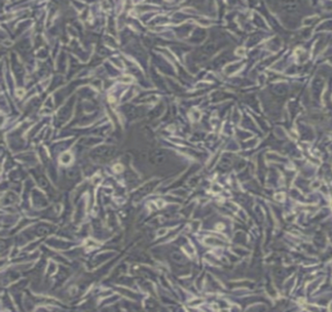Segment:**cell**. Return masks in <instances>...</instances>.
<instances>
[{"label":"cell","mask_w":332,"mask_h":312,"mask_svg":"<svg viewBox=\"0 0 332 312\" xmlns=\"http://www.w3.org/2000/svg\"><path fill=\"white\" fill-rule=\"evenodd\" d=\"M171 258L176 261V263H183L184 258H183V256L179 253H173L171 254Z\"/></svg>","instance_id":"obj_2"},{"label":"cell","mask_w":332,"mask_h":312,"mask_svg":"<svg viewBox=\"0 0 332 312\" xmlns=\"http://www.w3.org/2000/svg\"><path fill=\"white\" fill-rule=\"evenodd\" d=\"M152 158L154 159V162L156 163H162L163 161H165L166 157H165V154L163 153L162 151L157 150L152 153Z\"/></svg>","instance_id":"obj_1"}]
</instances>
